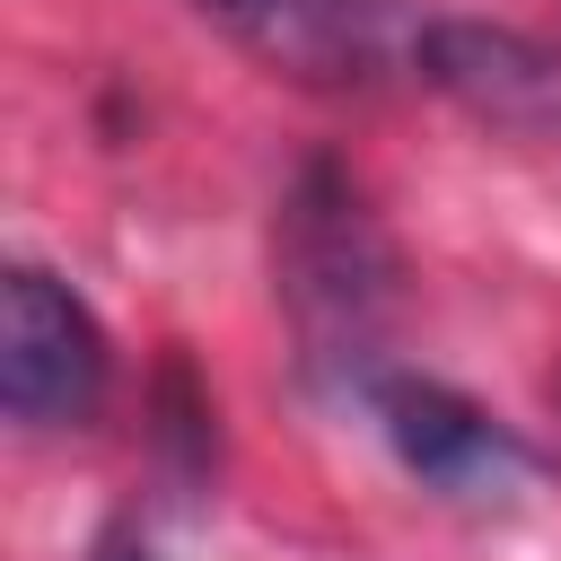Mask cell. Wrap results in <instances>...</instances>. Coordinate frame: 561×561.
I'll use <instances>...</instances> for the list:
<instances>
[{
  "instance_id": "6da1fadb",
  "label": "cell",
  "mask_w": 561,
  "mask_h": 561,
  "mask_svg": "<svg viewBox=\"0 0 561 561\" xmlns=\"http://www.w3.org/2000/svg\"><path fill=\"white\" fill-rule=\"evenodd\" d=\"M272 272H280V307L298 324V359L333 386L377 394V333H386V298H394V263L386 237L359 202V184L342 167H307L280 202V237H272Z\"/></svg>"
},
{
  "instance_id": "7a4b0ae2",
  "label": "cell",
  "mask_w": 561,
  "mask_h": 561,
  "mask_svg": "<svg viewBox=\"0 0 561 561\" xmlns=\"http://www.w3.org/2000/svg\"><path fill=\"white\" fill-rule=\"evenodd\" d=\"M105 324L88 316V298L70 280H53L44 263H18L0 289V403L26 430H79L105 403Z\"/></svg>"
},
{
  "instance_id": "3957f363",
  "label": "cell",
  "mask_w": 561,
  "mask_h": 561,
  "mask_svg": "<svg viewBox=\"0 0 561 561\" xmlns=\"http://www.w3.org/2000/svg\"><path fill=\"white\" fill-rule=\"evenodd\" d=\"M368 403H377L394 456H403L430 491H447V500H491V491L526 482V447H517L482 403H465L456 386H438V377H377Z\"/></svg>"
},
{
  "instance_id": "277c9868",
  "label": "cell",
  "mask_w": 561,
  "mask_h": 561,
  "mask_svg": "<svg viewBox=\"0 0 561 561\" xmlns=\"http://www.w3.org/2000/svg\"><path fill=\"white\" fill-rule=\"evenodd\" d=\"M219 18L298 79H368L421 53V26H403L394 0H219Z\"/></svg>"
},
{
  "instance_id": "5b68a950",
  "label": "cell",
  "mask_w": 561,
  "mask_h": 561,
  "mask_svg": "<svg viewBox=\"0 0 561 561\" xmlns=\"http://www.w3.org/2000/svg\"><path fill=\"white\" fill-rule=\"evenodd\" d=\"M412 70L430 88H447L465 114L500 123V131H552L561 123V61L508 26H482V18H438L421 26V53Z\"/></svg>"
},
{
  "instance_id": "8992f818",
  "label": "cell",
  "mask_w": 561,
  "mask_h": 561,
  "mask_svg": "<svg viewBox=\"0 0 561 561\" xmlns=\"http://www.w3.org/2000/svg\"><path fill=\"white\" fill-rule=\"evenodd\" d=\"M96 561H158V552H149V543H131V535H114V543H105Z\"/></svg>"
},
{
  "instance_id": "52a82bcc",
  "label": "cell",
  "mask_w": 561,
  "mask_h": 561,
  "mask_svg": "<svg viewBox=\"0 0 561 561\" xmlns=\"http://www.w3.org/2000/svg\"><path fill=\"white\" fill-rule=\"evenodd\" d=\"M210 9H219V0H210Z\"/></svg>"
}]
</instances>
